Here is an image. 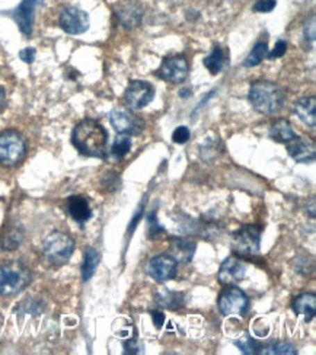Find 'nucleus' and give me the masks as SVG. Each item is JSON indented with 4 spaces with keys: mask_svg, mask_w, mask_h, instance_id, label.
<instances>
[{
    "mask_svg": "<svg viewBox=\"0 0 316 355\" xmlns=\"http://www.w3.org/2000/svg\"><path fill=\"white\" fill-rule=\"evenodd\" d=\"M72 143L76 149L89 157L107 156L108 132L95 120H83L72 132Z\"/></svg>",
    "mask_w": 316,
    "mask_h": 355,
    "instance_id": "obj_1",
    "label": "nucleus"
},
{
    "mask_svg": "<svg viewBox=\"0 0 316 355\" xmlns=\"http://www.w3.org/2000/svg\"><path fill=\"white\" fill-rule=\"evenodd\" d=\"M248 99L255 111H258L260 114L274 115L283 110L285 94L278 85L273 82L258 80L251 85Z\"/></svg>",
    "mask_w": 316,
    "mask_h": 355,
    "instance_id": "obj_2",
    "label": "nucleus"
},
{
    "mask_svg": "<svg viewBox=\"0 0 316 355\" xmlns=\"http://www.w3.org/2000/svg\"><path fill=\"white\" fill-rule=\"evenodd\" d=\"M31 283V274L19 263L0 266V295H15L25 290Z\"/></svg>",
    "mask_w": 316,
    "mask_h": 355,
    "instance_id": "obj_3",
    "label": "nucleus"
},
{
    "mask_svg": "<svg viewBox=\"0 0 316 355\" xmlns=\"http://www.w3.org/2000/svg\"><path fill=\"white\" fill-rule=\"evenodd\" d=\"M73 252L74 242L66 233L54 232L44 241V255L54 266L66 263L72 258Z\"/></svg>",
    "mask_w": 316,
    "mask_h": 355,
    "instance_id": "obj_4",
    "label": "nucleus"
},
{
    "mask_svg": "<svg viewBox=\"0 0 316 355\" xmlns=\"http://www.w3.org/2000/svg\"><path fill=\"white\" fill-rule=\"evenodd\" d=\"M26 141L21 132L8 130L0 135V164L15 166L25 157Z\"/></svg>",
    "mask_w": 316,
    "mask_h": 355,
    "instance_id": "obj_5",
    "label": "nucleus"
},
{
    "mask_svg": "<svg viewBox=\"0 0 316 355\" xmlns=\"http://www.w3.org/2000/svg\"><path fill=\"white\" fill-rule=\"evenodd\" d=\"M232 250L238 257H253L260 252L261 229L258 226H244L232 234Z\"/></svg>",
    "mask_w": 316,
    "mask_h": 355,
    "instance_id": "obj_6",
    "label": "nucleus"
},
{
    "mask_svg": "<svg viewBox=\"0 0 316 355\" xmlns=\"http://www.w3.org/2000/svg\"><path fill=\"white\" fill-rule=\"evenodd\" d=\"M217 304L223 316H245L249 310L248 295L233 286H228L222 291Z\"/></svg>",
    "mask_w": 316,
    "mask_h": 355,
    "instance_id": "obj_7",
    "label": "nucleus"
},
{
    "mask_svg": "<svg viewBox=\"0 0 316 355\" xmlns=\"http://www.w3.org/2000/svg\"><path fill=\"white\" fill-rule=\"evenodd\" d=\"M110 121L118 135L139 136L144 130V121L142 118L126 108H115L110 114Z\"/></svg>",
    "mask_w": 316,
    "mask_h": 355,
    "instance_id": "obj_8",
    "label": "nucleus"
},
{
    "mask_svg": "<svg viewBox=\"0 0 316 355\" xmlns=\"http://www.w3.org/2000/svg\"><path fill=\"white\" fill-rule=\"evenodd\" d=\"M190 66L184 55L167 57L156 71V76L165 82L183 83L188 78Z\"/></svg>",
    "mask_w": 316,
    "mask_h": 355,
    "instance_id": "obj_9",
    "label": "nucleus"
},
{
    "mask_svg": "<svg viewBox=\"0 0 316 355\" xmlns=\"http://www.w3.org/2000/svg\"><path fill=\"white\" fill-rule=\"evenodd\" d=\"M155 98V87L143 80H131L126 89L124 101L131 110L147 107Z\"/></svg>",
    "mask_w": 316,
    "mask_h": 355,
    "instance_id": "obj_10",
    "label": "nucleus"
},
{
    "mask_svg": "<svg viewBox=\"0 0 316 355\" xmlns=\"http://www.w3.org/2000/svg\"><path fill=\"white\" fill-rule=\"evenodd\" d=\"M60 26L63 31L72 35H79L88 31L89 28V17L88 13L78 8H66L60 13Z\"/></svg>",
    "mask_w": 316,
    "mask_h": 355,
    "instance_id": "obj_11",
    "label": "nucleus"
},
{
    "mask_svg": "<svg viewBox=\"0 0 316 355\" xmlns=\"http://www.w3.org/2000/svg\"><path fill=\"white\" fill-rule=\"evenodd\" d=\"M176 265L175 259L168 254L156 255L149 261L147 272L158 283H163V281H169L176 277Z\"/></svg>",
    "mask_w": 316,
    "mask_h": 355,
    "instance_id": "obj_12",
    "label": "nucleus"
},
{
    "mask_svg": "<svg viewBox=\"0 0 316 355\" xmlns=\"http://www.w3.org/2000/svg\"><path fill=\"white\" fill-rule=\"evenodd\" d=\"M248 265L236 257H229L224 259L219 270V281L223 286H235L242 281L247 275Z\"/></svg>",
    "mask_w": 316,
    "mask_h": 355,
    "instance_id": "obj_13",
    "label": "nucleus"
},
{
    "mask_svg": "<svg viewBox=\"0 0 316 355\" xmlns=\"http://www.w3.org/2000/svg\"><path fill=\"white\" fill-rule=\"evenodd\" d=\"M290 157H293L299 164H312L316 156L315 143L306 137H296L285 144Z\"/></svg>",
    "mask_w": 316,
    "mask_h": 355,
    "instance_id": "obj_14",
    "label": "nucleus"
},
{
    "mask_svg": "<svg viewBox=\"0 0 316 355\" xmlns=\"http://www.w3.org/2000/svg\"><path fill=\"white\" fill-rule=\"evenodd\" d=\"M40 2L42 0H22V3L13 12V19L17 21L19 29L26 37L33 34L34 12Z\"/></svg>",
    "mask_w": 316,
    "mask_h": 355,
    "instance_id": "obj_15",
    "label": "nucleus"
},
{
    "mask_svg": "<svg viewBox=\"0 0 316 355\" xmlns=\"http://www.w3.org/2000/svg\"><path fill=\"white\" fill-rule=\"evenodd\" d=\"M195 249H197V245H195V242L191 239L171 238L168 255L172 257L176 263H188L192 261Z\"/></svg>",
    "mask_w": 316,
    "mask_h": 355,
    "instance_id": "obj_16",
    "label": "nucleus"
},
{
    "mask_svg": "<svg viewBox=\"0 0 316 355\" xmlns=\"http://www.w3.org/2000/svg\"><path fill=\"white\" fill-rule=\"evenodd\" d=\"M67 211L70 217L78 221L79 225L86 223V221L92 217V210H90L89 201L82 196H73L67 200Z\"/></svg>",
    "mask_w": 316,
    "mask_h": 355,
    "instance_id": "obj_17",
    "label": "nucleus"
},
{
    "mask_svg": "<svg viewBox=\"0 0 316 355\" xmlns=\"http://www.w3.org/2000/svg\"><path fill=\"white\" fill-rule=\"evenodd\" d=\"M292 307L297 315L305 318V322H310L316 313V294L302 293L293 300Z\"/></svg>",
    "mask_w": 316,
    "mask_h": 355,
    "instance_id": "obj_18",
    "label": "nucleus"
},
{
    "mask_svg": "<svg viewBox=\"0 0 316 355\" xmlns=\"http://www.w3.org/2000/svg\"><path fill=\"white\" fill-rule=\"evenodd\" d=\"M294 111L300 120H302L308 127H315V124H316V99H315V96L300 98L294 103Z\"/></svg>",
    "mask_w": 316,
    "mask_h": 355,
    "instance_id": "obj_19",
    "label": "nucleus"
},
{
    "mask_svg": "<svg viewBox=\"0 0 316 355\" xmlns=\"http://www.w3.org/2000/svg\"><path fill=\"white\" fill-rule=\"evenodd\" d=\"M228 57H229L228 51L223 50L220 46H216L213 51L204 58L203 64L207 67L210 73H212V75H219V73L224 69V66L229 63Z\"/></svg>",
    "mask_w": 316,
    "mask_h": 355,
    "instance_id": "obj_20",
    "label": "nucleus"
},
{
    "mask_svg": "<svg viewBox=\"0 0 316 355\" xmlns=\"http://www.w3.org/2000/svg\"><path fill=\"white\" fill-rule=\"evenodd\" d=\"M296 137H297L296 131L293 130L292 124L285 120L276 121L269 128V139L277 141V143L288 144L289 141H292Z\"/></svg>",
    "mask_w": 316,
    "mask_h": 355,
    "instance_id": "obj_21",
    "label": "nucleus"
},
{
    "mask_svg": "<svg viewBox=\"0 0 316 355\" xmlns=\"http://www.w3.org/2000/svg\"><path fill=\"white\" fill-rule=\"evenodd\" d=\"M117 15L119 17V21L126 28H134L142 22L143 12L142 9L134 3H126L122 6V9L117 10Z\"/></svg>",
    "mask_w": 316,
    "mask_h": 355,
    "instance_id": "obj_22",
    "label": "nucleus"
},
{
    "mask_svg": "<svg viewBox=\"0 0 316 355\" xmlns=\"http://www.w3.org/2000/svg\"><path fill=\"white\" fill-rule=\"evenodd\" d=\"M156 302L163 309L169 310H178L184 304V294L179 291H171V290H160L156 294Z\"/></svg>",
    "mask_w": 316,
    "mask_h": 355,
    "instance_id": "obj_23",
    "label": "nucleus"
},
{
    "mask_svg": "<svg viewBox=\"0 0 316 355\" xmlns=\"http://www.w3.org/2000/svg\"><path fill=\"white\" fill-rule=\"evenodd\" d=\"M99 262H101V255L98 250L94 248H88L85 252L83 263H82V279L83 281H89L94 277Z\"/></svg>",
    "mask_w": 316,
    "mask_h": 355,
    "instance_id": "obj_24",
    "label": "nucleus"
},
{
    "mask_svg": "<svg viewBox=\"0 0 316 355\" xmlns=\"http://www.w3.org/2000/svg\"><path fill=\"white\" fill-rule=\"evenodd\" d=\"M268 54V46L267 42H257L255 44V47L251 50V53L248 54V57L245 58L244 66L245 67H255L263 63L264 58H267Z\"/></svg>",
    "mask_w": 316,
    "mask_h": 355,
    "instance_id": "obj_25",
    "label": "nucleus"
},
{
    "mask_svg": "<svg viewBox=\"0 0 316 355\" xmlns=\"http://www.w3.org/2000/svg\"><path fill=\"white\" fill-rule=\"evenodd\" d=\"M133 141L130 139V136L127 135H118L113 143L111 147V153L115 159H123L124 156L128 155V152L131 150Z\"/></svg>",
    "mask_w": 316,
    "mask_h": 355,
    "instance_id": "obj_26",
    "label": "nucleus"
},
{
    "mask_svg": "<svg viewBox=\"0 0 316 355\" xmlns=\"http://www.w3.org/2000/svg\"><path fill=\"white\" fill-rule=\"evenodd\" d=\"M22 241H24L22 230L18 227H13L8 233L3 234V239H2V242H0V246H2V249H5V250H13V249L19 248Z\"/></svg>",
    "mask_w": 316,
    "mask_h": 355,
    "instance_id": "obj_27",
    "label": "nucleus"
},
{
    "mask_svg": "<svg viewBox=\"0 0 316 355\" xmlns=\"http://www.w3.org/2000/svg\"><path fill=\"white\" fill-rule=\"evenodd\" d=\"M260 354H263V355H296L297 349L290 344L276 343V344L263 347Z\"/></svg>",
    "mask_w": 316,
    "mask_h": 355,
    "instance_id": "obj_28",
    "label": "nucleus"
},
{
    "mask_svg": "<svg viewBox=\"0 0 316 355\" xmlns=\"http://www.w3.org/2000/svg\"><path fill=\"white\" fill-rule=\"evenodd\" d=\"M235 345L242 351L244 354H251V355H255V354H260L263 345L260 343L255 341V339L247 336L244 339H239V341H235Z\"/></svg>",
    "mask_w": 316,
    "mask_h": 355,
    "instance_id": "obj_29",
    "label": "nucleus"
},
{
    "mask_svg": "<svg viewBox=\"0 0 316 355\" xmlns=\"http://www.w3.org/2000/svg\"><path fill=\"white\" fill-rule=\"evenodd\" d=\"M147 225H149V239H158L163 233V227L159 225V220L156 218L155 211L147 216Z\"/></svg>",
    "mask_w": 316,
    "mask_h": 355,
    "instance_id": "obj_30",
    "label": "nucleus"
},
{
    "mask_svg": "<svg viewBox=\"0 0 316 355\" xmlns=\"http://www.w3.org/2000/svg\"><path fill=\"white\" fill-rule=\"evenodd\" d=\"M124 348H126V351H124L126 354H139V352H142L143 347H142V343H140V339L138 336V331L134 329V336L124 343Z\"/></svg>",
    "mask_w": 316,
    "mask_h": 355,
    "instance_id": "obj_31",
    "label": "nucleus"
},
{
    "mask_svg": "<svg viewBox=\"0 0 316 355\" xmlns=\"http://www.w3.org/2000/svg\"><path fill=\"white\" fill-rule=\"evenodd\" d=\"M190 137H191V132H190L188 127H184V125L176 127L175 131H174V135H172V140L176 144H185L190 140Z\"/></svg>",
    "mask_w": 316,
    "mask_h": 355,
    "instance_id": "obj_32",
    "label": "nucleus"
},
{
    "mask_svg": "<svg viewBox=\"0 0 316 355\" xmlns=\"http://www.w3.org/2000/svg\"><path fill=\"white\" fill-rule=\"evenodd\" d=\"M285 51H288V42H285L284 40H278L276 42L274 50L267 54V58H268V60H276V58L283 57L285 54Z\"/></svg>",
    "mask_w": 316,
    "mask_h": 355,
    "instance_id": "obj_33",
    "label": "nucleus"
},
{
    "mask_svg": "<svg viewBox=\"0 0 316 355\" xmlns=\"http://www.w3.org/2000/svg\"><path fill=\"white\" fill-rule=\"evenodd\" d=\"M277 6L276 0H258L257 3L253 5V12H258V13H268L273 10Z\"/></svg>",
    "mask_w": 316,
    "mask_h": 355,
    "instance_id": "obj_34",
    "label": "nucleus"
},
{
    "mask_svg": "<svg viewBox=\"0 0 316 355\" xmlns=\"http://www.w3.org/2000/svg\"><path fill=\"white\" fill-rule=\"evenodd\" d=\"M35 54H37L35 49H25V50H22V51L19 53V57H21L22 62H25V63H28V64H31V63L34 62Z\"/></svg>",
    "mask_w": 316,
    "mask_h": 355,
    "instance_id": "obj_35",
    "label": "nucleus"
},
{
    "mask_svg": "<svg viewBox=\"0 0 316 355\" xmlns=\"http://www.w3.org/2000/svg\"><path fill=\"white\" fill-rule=\"evenodd\" d=\"M305 38L308 41H313L315 40V17H312L310 22H308L305 25Z\"/></svg>",
    "mask_w": 316,
    "mask_h": 355,
    "instance_id": "obj_36",
    "label": "nucleus"
},
{
    "mask_svg": "<svg viewBox=\"0 0 316 355\" xmlns=\"http://www.w3.org/2000/svg\"><path fill=\"white\" fill-rule=\"evenodd\" d=\"M150 316H152L155 328L160 329L163 327V323H165V315L162 312H159V310H155V312L150 313Z\"/></svg>",
    "mask_w": 316,
    "mask_h": 355,
    "instance_id": "obj_37",
    "label": "nucleus"
},
{
    "mask_svg": "<svg viewBox=\"0 0 316 355\" xmlns=\"http://www.w3.org/2000/svg\"><path fill=\"white\" fill-rule=\"evenodd\" d=\"M5 99H6V95H5V89L0 86V110L3 108L5 105Z\"/></svg>",
    "mask_w": 316,
    "mask_h": 355,
    "instance_id": "obj_38",
    "label": "nucleus"
},
{
    "mask_svg": "<svg viewBox=\"0 0 316 355\" xmlns=\"http://www.w3.org/2000/svg\"><path fill=\"white\" fill-rule=\"evenodd\" d=\"M190 94H191L190 89H183V91H179V96L181 98H188Z\"/></svg>",
    "mask_w": 316,
    "mask_h": 355,
    "instance_id": "obj_39",
    "label": "nucleus"
}]
</instances>
